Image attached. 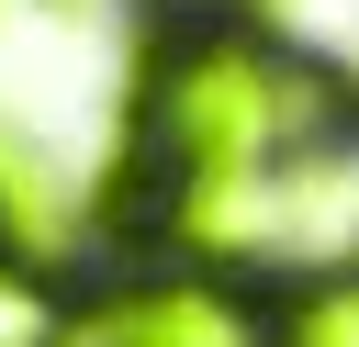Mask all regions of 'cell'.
Returning a JSON list of instances; mask_svg holds the SVG:
<instances>
[{
  "mask_svg": "<svg viewBox=\"0 0 359 347\" xmlns=\"http://www.w3.org/2000/svg\"><path fill=\"white\" fill-rule=\"evenodd\" d=\"M337 123H348V90L224 11L168 22L135 67V146L180 190H258L280 157H325Z\"/></svg>",
  "mask_w": 359,
  "mask_h": 347,
  "instance_id": "6da1fadb",
  "label": "cell"
},
{
  "mask_svg": "<svg viewBox=\"0 0 359 347\" xmlns=\"http://www.w3.org/2000/svg\"><path fill=\"white\" fill-rule=\"evenodd\" d=\"M101 347H280V325L224 291V280H157V291H123Z\"/></svg>",
  "mask_w": 359,
  "mask_h": 347,
  "instance_id": "7a4b0ae2",
  "label": "cell"
},
{
  "mask_svg": "<svg viewBox=\"0 0 359 347\" xmlns=\"http://www.w3.org/2000/svg\"><path fill=\"white\" fill-rule=\"evenodd\" d=\"M280 347H359V269H325V280H303L280 313Z\"/></svg>",
  "mask_w": 359,
  "mask_h": 347,
  "instance_id": "3957f363",
  "label": "cell"
},
{
  "mask_svg": "<svg viewBox=\"0 0 359 347\" xmlns=\"http://www.w3.org/2000/svg\"><path fill=\"white\" fill-rule=\"evenodd\" d=\"M56 336H67V302L22 257H0V347H56Z\"/></svg>",
  "mask_w": 359,
  "mask_h": 347,
  "instance_id": "277c9868",
  "label": "cell"
}]
</instances>
